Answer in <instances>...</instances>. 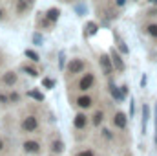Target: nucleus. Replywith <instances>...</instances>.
<instances>
[{
    "label": "nucleus",
    "instance_id": "f257e3e1",
    "mask_svg": "<svg viewBox=\"0 0 157 156\" xmlns=\"http://www.w3.org/2000/svg\"><path fill=\"white\" fill-rule=\"evenodd\" d=\"M18 127H20V132H22V134H28V136L37 134V132L40 130V117H39V114H37V112H26L24 116L20 117Z\"/></svg>",
    "mask_w": 157,
    "mask_h": 156
},
{
    "label": "nucleus",
    "instance_id": "f03ea898",
    "mask_svg": "<svg viewBox=\"0 0 157 156\" xmlns=\"http://www.w3.org/2000/svg\"><path fill=\"white\" fill-rule=\"evenodd\" d=\"M86 68H88V61H84L82 57H71L68 61L64 72L68 77H75V76H82L86 72Z\"/></svg>",
    "mask_w": 157,
    "mask_h": 156
},
{
    "label": "nucleus",
    "instance_id": "7ed1b4c3",
    "mask_svg": "<svg viewBox=\"0 0 157 156\" xmlns=\"http://www.w3.org/2000/svg\"><path fill=\"white\" fill-rule=\"evenodd\" d=\"M97 84V77H95V74L91 72V70H88L86 74H82L77 81V90L80 94H88L93 86Z\"/></svg>",
    "mask_w": 157,
    "mask_h": 156
},
{
    "label": "nucleus",
    "instance_id": "20e7f679",
    "mask_svg": "<svg viewBox=\"0 0 157 156\" xmlns=\"http://www.w3.org/2000/svg\"><path fill=\"white\" fill-rule=\"evenodd\" d=\"M42 142L40 140H35V138H26L24 142H22V151H24V154L28 156H39L42 153Z\"/></svg>",
    "mask_w": 157,
    "mask_h": 156
},
{
    "label": "nucleus",
    "instance_id": "39448f33",
    "mask_svg": "<svg viewBox=\"0 0 157 156\" xmlns=\"http://www.w3.org/2000/svg\"><path fill=\"white\" fill-rule=\"evenodd\" d=\"M33 6H35V0H15L13 2V13H15V17L22 18L33 9Z\"/></svg>",
    "mask_w": 157,
    "mask_h": 156
},
{
    "label": "nucleus",
    "instance_id": "423d86ee",
    "mask_svg": "<svg viewBox=\"0 0 157 156\" xmlns=\"http://www.w3.org/2000/svg\"><path fill=\"white\" fill-rule=\"evenodd\" d=\"M18 81H20L18 72H15V70H6V72L0 76V86L11 90V88H15V86L18 84Z\"/></svg>",
    "mask_w": 157,
    "mask_h": 156
},
{
    "label": "nucleus",
    "instance_id": "0eeeda50",
    "mask_svg": "<svg viewBox=\"0 0 157 156\" xmlns=\"http://www.w3.org/2000/svg\"><path fill=\"white\" fill-rule=\"evenodd\" d=\"M99 66H101V72H102L106 77H112V74L115 72L110 53H101V55H99Z\"/></svg>",
    "mask_w": 157,
    "mask_h": 156
},
{
    "label": "nucleus",
    "instance_id": "6e6552de",
    "mask_svg": "<svg viewBox=\"0 0 157 156\" xmlns=\"http://www.w3.org/2000/svg\"><path fill=\"white\" fill-rule=\"evenodd\" d=\"M93 105H95V99H93L91 94H80L77 99H75V107H77L78 110H82V112L93 109Z\"/></svg>",
    "mask_w": 157,
    "mask_h": 156
},
{
    "label": "nucleus",
    "instance_id": "1a4fd4ad",
    "mask_svg": "<svg viewBox=\"0 0 157 156\" xmlns=\"http://www.w3.org/2000/svg\"><path fill=\"white\" fill-rule=\"evenodd\" d=\"M88 123H90V116L86 112L78 110L77 114H75V117H73V129L75 130H86Z\"/></svg>",
    "mask_w": 157,
    "mask_h": 156
},
{
    "label": "nucleus",
    "instance_id": "9d476101",
    "mask_svg": "<svg viewBox=\"0 0 157 156\" xmlns=\"http://www.w3.org/2000/svg\"><path fill=\"white\" fill-rule=\"evenodd\" d=\"M112 125L119 129V130H126V127H128V116L122 112V110H117L113 116H112Z\"/></svg>",
    "mask_w": 157,
    "mask_h": 156
},
{
    "label": "nucleus",
    "instance_id": "9b49d317",
    "mask_svg": "<svg viewBox=\"0 0 157 156\" xmlns=\"http://www.w3.org/2000/svg\"><path fill=\"white\" fill-rule=\"evenodd\" d=\"M64 151H66V145H64V142H62L59 136L51 138V142H49V153H51L53 156H60Z\"/></svg>",
    "mask_w": 157,
    "mask_h": 156
},
{
    "label": "nucleus",
    "instance_id": "f8f14e48",
    "mask_svg": "<svg viewBox=\"0 0 157 156\" xmlns=\"http://www.w3.org/2000/svg\"><path fill=\"white\" fill-rule=\"evenodd\" d=\"M110 57H112V63H113V68H115V72L122 74V72L126 70V64H124V61H122L121 53H119L115 48H112V50H110Z\"/></svg>",
    "mask_w": 157,
    "mask_h": 156
},
{
    "label": "nucleus",
    "instance_id": "ddd939ff",
    "mask_svg": "<svg viewBox=\"0 0 157 156\" xmlns=\"http://www.w3.org/2000/svg\"><path fill=\"white\" fill-rule=\"evenodd\" d=\"M59 17H60V9H59V7H49V9L44 11V18H46L49 24H55V22L59 20Z\"/></svg>",
    "mask_w": 157,
    "mask_h": 156
},
{
    "label": "nucleus",
    "instance_id": "4468645a",
    "mask_svg": "<svg viewBox=\"0 0 157 156\" xmlns=\"http://www.w3.org/2000/svg\"><path fill=\"white\" fill-rule=\"evenodd\" d=\"M20 72H24V74H26V76H29V77H39V76H40L39 68H37V66H33L31 63H22V64H20Z\"/></svg>",
    "mask_w": 157,
    "mask_h": 156
},
{
    "label": "nucleus",
    "instance_id": "2eb2a0df",
    "mask_svg": "<svg viewBox=\"0 0 157 156\" xmlns=\"http://www.w3.org/2000/svg\"><path fill=\"white\" fill-rule=\"evenodd\" d=\"M108 88H110L112 97H113L117 103H122V101H124V96H122V92H121V86H117L113 81H110V83H108Z\"/></svg>",
    "mask_w": 157,
    "mask_h": 156
},
{
    "label": "nucleus",
    "instance_id": "dca6fc26",
    "mask_svg": "<svg viewBox=\"0 0 157 156\" xmlns=\"http://www.w3.org/2000/svg\"><path fill=\"white\" fill-rule=\"evenodd\" d=\"M104 119H106V112H104L102 109H97V110L93 112V116H91V125H93V127H101V125L104 123Z\"/></svg>",
    "mask_w": 157,
    "mask_h": 156
},
{
    "label": "nucleus",
    "instance_id": "f3484780",
    "mask_svg": "<svg viewBox=\"0 0 157 156\" xmlns=\"http://www.w3.org/2000/svg\"><path fill=\"white\" fill-rule=\"evenodd\" d=\"M7 97H9V105H11V107H13V105H20V103H22V94H20L17 88L7 90Z\"/></svg>",
    "mask_w": 157,
    "mask_h": 156
},
{
    "label": "nucleus",
    "instance_id": "a211bd4d",
    "mask_svg": "<svg viewBox=\"0 0 157 156\" xmlns=\"http://www.w3.org/2000/svg\"><path fill=\"white\" fill-rule=\"evenodd\" d=\"M97 30H99V24H97V22H88V24L84 26V35H86V37H91V35L97 33Z\"/></svg>",
    "mask_w": 157,
    "mask_h": 156
},
{
    "label": "nucleus",
    "instance_id": "6ab92c4d",
    "mask_svg": "<svg viewBox=\"0 0 157 156\" xmlns=\"http://www.w3.org/2000/svg\"><path fill=\"white\" fill-rule=\"evenodd\" d=\"M148 117H150V107L148 105H143V134H146V125H148Z\"/></svg>",
    "mask_w": 157,
    "mask_h": 156
},
{
    "label": "nucleus",
    "instance_id": "aec40b11",
    "mask_svg": "<svg viewBox=\"0 0 157 156\" xmlns=\"http://www.w3.org/2000/svg\"><path fill=\"white\" fill-rule=\"evenodd\" d=\"M144 31H146L148 37H152V39L157 40V22H150V24H146V26H144Z\"/></svg>",
    "mask_w": 157,
    "mask_h": 156
},
{
    "label": "nucleus",
    "instance_id": "412c9836",
    "mask_svg": "<svg viewBox=\"0 0 157 156\" xmlns=\"http://www.w3.org/2000/svg\"><path fill=\"white\" fill-rule=\"evenodd\" d=\"M26 96H28V97H31V99H35V101H39V103L44 101V94L39 92V90H35V88H33V90H28V92H26Z\"/></svg>",
    "mask_w": 157,
    "mask_h": 156
},
{
    "label": "nucleus",
    "instance_id": "4be33fe9",
    "mask_svg": "<svg viewBox=\"0 0 157 156\" xmlns=\"http://www.w3.org/2000/svg\"><path fill=\"white\" fill-rule=\"evenodd\" d=\"M24 55H26V57L29 59V63H33V64H37V63L40 61V55L35 51V50H26V51H24Z\"/></svg>",
    "mask_w": 157,
    "mask_h": 156
},
{
    "label": "nucleus",
    "instance_id": "5701e85b",
    "mask_svg": "<svg viewBox=\"0 0 157 156\" xmlns=\"http://www.w3.org/2000/svg\"><path fill=\"white\" fill-rule=\"evenodd\" d=\"M7 107H11V105H9L7 92H6V90H0V109H7Z\"/></svg>",
    "mask_w": 157,
    "mask_h": 156
},
{
    "label": "nucleus",
    "instance_id": "b1692460",
    "mask_svg": "<svg viewBox=\"0 0 157 156\" xmlns=\"http://www.w3.org/2000/svg\"><path fill=\"white\" fill-rule=\"evenodd\" d=\"M117 48H119V51H121V53H124V55L130 51V50H128V46L124 44V40H121L119 37H117Z\"/></svg>",
    "mask_w": 157,
    "mask_h": 156
},
{
    "label": "nucleus",
    "instance_id": "393cba45",
    "mask_svg": "<svg viewBox=\"0 0 157 156\" xmlns=\"http://www.w3.org/2000/svg\"><path fill=\"white\" fill-rule=\"evenodd\" d=\"M42 83H44V86H46V88H49V90L55 86V81H53V79H49V77H44V79H42Z\"/></svg>",
    "mask_w": 157,
    "mask_h": 156
},
{
    "label": "nucleus",
    "instance_id": "a878e982",
    "mask_svg": "<svg viewBox=\"0 0 157 156\" xmlns=\"http://www.w3.org/2000/svg\"><path fill=\"white\" fill-rule=\"evenodd\" d=\"M77 156H95V153L91 151V149H82V151H78Z\"/></svg>",
    "mask_w": 157,
    "mask_h": 156
},
{
    "label": "nucleus",
    "instance_id": "bb28decb",
    "mask_svg": "<svg viewBox=\"0 0 157 156\" xmlns=\"http://www.w3.org/2000/svg\"><path fill=\"white\" fill-rule=\"evenodd\" d=\"M33 42H35L37 46H42V42H44V37H42L40 33H35V35H33Z\"/></svg>",
    "mask_w": 157,
    "mask_h": 156
},
{
    "label": "nucleus",
    "instance_id": "cd10ccee",
    "mask_svg": "<svg viewBox=\"0 0 157 156\" xmlns=\"http://www.w3.org/2000/svg\"><path fill=\"white\" fill-rule=\"evenodd\" d=\"M64 57H66V53H64V51H60V61H59L60 70H64V68H66V59H64Z\"/></svg>",
    "mask_w": 157,
    "mask_h": 156
},
{
    "label": "nucleus",
    "instance_id": "c85d7f7f",
    "mask_svg": "<svg viewBox=\"0 0 157 156\" xmlns=\"http://www.w3.org/2000/svg\"><path fill=\"white\" fill-rule=\"evenodd\" d=\"M101 132H102V136H104L106 140H112V138H113V134H112V130H110V129H102Z\"/></svg>",
    "mask_w": 157,
    "mask_h": 156
},
{
    "label": "nucleus",
    "instance_id": "c756f323",
    "mask_svg": "<svg viewBox=\"0 0 157 156\" xmlns=\"http://www.w3.org/2000/svg\"><path fill=\"white\" fill-rule=\"evenodd\" d=\"M6 151V140H4V136L0 134V154Z\"/></svg>",
    "mask_w": 157,
    "mask_h": 156
},
{
    "label": "nucleus",
    "instance_id": "7c9ffc66",
    "mask_svg": "<svg viewBox=\"0 0 157 156\" xmlns=\"http://www.w3.org/2000/svg\"><path fill=\"white\" fill-rule=\"evenodd\" d=\"M133 114H135V101L130 99V116H133Z\"/></svg>",
    "mask_w": 157,
    "mask_h": 156
},
{
    "label": "nucleus",
    "instance_id": "2f4dec72",
    "mask_svg": "<svg viewBox=\"0 0 157 156\" xmlns=\"http://www.w3.org/2000/svg\"><path fill=\"white\" fill-rule=\"evenodd\" d=\"M7 18V13H6V9L4 7H0V22H4Z\"/></svg>",
    "mask_w": 157,
    "mask_h": 156
},
{
    "label": "nucleus",
    "instance_id": "473e14b6",
    "mask_svg": "<svg viewBox=\"0 0 157 156\" xmlns=\"http://www.w3.org/2000/svg\"><path fill=\"white\" fill-rule=\"evenodd\" d=\"M148 17H157V7H152V9H148V13H146Z\"/></svg>",
    "mask_w": 157,
    "mask_h": 156
},
{
    "label": "nucleus",
    "instance_id": "72a5a7b5",
    "mask_svg": "<svg viewBox=\"0 0 157 156\" xmlns=\"http://www.w3.org/2000/svg\"><path fill=\"white\" fill-rule=\"evenodd\" d=\"M121 92H122V96L126 97V96H128V84H122V86H121Z\"/></svg>",
    "mask_w": 157,
    "mask_h": 156
},
{
    "label": "nucleus",
    "instance_id": "f704fd0d",
    "mask_svg": "<svg viewBox=\"0 0 157 156\" xmlns=\"http://www.w3.org/2000/svg\"><path fill=\"white\" fill-rule=\"evenodd\" d=\"M126 4V0H115V6H119V7H122Z\"/></svg>",
    "mask_w": 157,
    "mask_h": 156
},
{
    "label": "nucleus",
    "instance_id": "c9c22d12",
    "mask_svg": "<svg viewBox=\"0 0 157 156\" xmlns=\"http://www.w3.org/2000/svg\"><path fill=\"white\" fill-rule=\"evenodd\" d=\"M150 4H152V6H157V0H150Z\"/></svg>",
    "mask_w": 157,
    "mask_h": 156
},
{
    "label": "nucleus",
    "instance_id": "e433bc0d",
    "mask_svg": "<svg viewBox=\"0 0 157 156\" xmlns=\"http://www.w3.org/2000/svg\"><path fill=\"white\" fill-rule=\"evenodd\" d=\"M2 63H4V59H2V53H0V66H2Z\"/></svg>",
    "mask_w": 157,
    "mask_h": 156
},
{
    "label": "nucleus",
    "instance_id": "4c0bfd02",
    "mask_svg": "<svg viewBox=\"0 0 157 156\" xmlns=\"http://www.w3.org/2000/svg\"><path fill=\"white\" fill-rule=\"evenodd\" d=\"M68 2H70V0H68Z\"/></svg>",
    "mask_w": 157,
    "mask_h": 156
}]
</instances>
